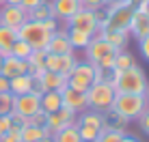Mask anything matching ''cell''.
<instances>
[{"label":"cell","instance_id":"44","mask_svg":"<svg viewBox=\"0 0 149 142\" xmlns=\"http://www.w3.org/2000/svg\"><path fill=\"white\" fill-rule=\"evenodd\" d=\"M121 142H138V140L134 138V136H125V134H123V138H121Z\"/></svg>","mask_w":149,"mask_h":142},{"label":"cell","instance_id":"48","mask_svg":"<svg viewBox=\"0 0 149 142\" xmlns=\"http://www.w3.org/2000/svg\"><path fill=\"white\" fill-rule=\"evenodd\" d=\"M82 142H97V138H95V140H82Z\"/></svg>","mask_w":149,"mask_h":142},{"label":"cell","instance_id":"35","mask_svg":"<svg viewBox=\"0 0 149 142\" xmlns=\"http://www.w3.org/2000/svg\"><path fill=\"white\" fill-rule=\"evenodd\" d=\"M138 125H141V129H143V134H147L149 136V103H147V110L143 112L141 116H138Z\"/></svg>","mask_w":149,"mask_h":142},{"label":"cell","instance_id":"19","mask_svg":"<svg viewBox=\"0 0 149 142\" xmlns=\"http://www.w3.org/2000/svg\"><path fill=\"white\" fill-rule=\"evenodd\" d=\"M33 75L24 73V75H17V78H11L9 80V93L13 97H19V95H26L33 90Z\"/></svg>","mask_w":149,"mask_h":142},{"label":"cell","instance_id":"49","mask_svg":"<svg viewBox=\"0 0 149 142\" xmlns=\"http://www.w3.org/2000/svg\"><path fill=\"white\" fill-rule=\"evenodd\" d=\"M2 4H4V0H0V7H2Z\"/></svg>","mask_w":149,"mask_h":142},{"label":"cell","instance_id":"2","mask_svg":"<svg viewBox=\"0 0 149 142\" xmlns=\"http://www.w3.org/2000/svg\"><path fill=\"white\" fill-rule=\"evenodd\" d=\"M110 108L115 110L117 114H121L123 119L134 121L147 110V97L145 95H123V93H117Z\"/></svg>","mask_w":149,"mask_h":142},{"label":"cell","instance_id":"7","mask_svg":"<svg viewBox=\"0 0 149 142\" xmlns=\"http://www.w3.org/2000/svg\"><path fill=\"white\" fill-rule=\"evenodd\" d=\"M26 22H28V13L19 4H2L0 7V24L2 26L19 30Z\"/></svg>","mask_w":149,"mask_h":142},{"label":"cell","instance_id":"34","mask_svg":"<svg viewBox=\"0 0 149 142\" xmlns=\"http://www.w3.org/2000/svg\"><path fill=\"white\" fill-rule=\"evenodd\" d=\"M121 138H123L121 131H102L97 142H121Z\"/></svg>","mask_w":149,"mask_h":142},{"label":"cell","instance_id":"6","mask_svg":"<svg viewBox=\"0 0 149 142\" xmlns=\"http://www.w3.org/2000/svg\"><path fill=\"white\" fill-rule=\"evenodd\" d=\"M76 114L74 110H69V108H58L56 112H52V114H48V123H45V127H43V131H45V136H52L56 134V131H61L63 127H69V125H74L76 123Z\"/></svg>","mask_w":149,"mask_h":142},{"label":"cell","instance_id":"46","mask_svg":"<svg viewBox=\"0 0 149 142\" xmlns=\"http://www.w3.org/2000/svg\"><path fill=\"white\" fill-rule=\"evenodd\" d=\"M41 142H54V138H50V136H45V138L41 140Z\"/></svg>","mask_w":149,"mask_h":142},{"label":"cell","instance_id":"1","mask_svg":"<svg viewBox=\"0 0 149 142\" xmlns=\"http://www.w3.org/2000/svg\"><path fill=\"white\" fill-rule=\"evenodd\" d=\"M110 82L115 93L123 95H145L147 93V75L141 67H132V69H123V71H110Z\"/></svg>","mask_w":149,"mask_h":142},{"label":"cell","instance_id":"9","mask_svg":"<svg viewBox=\"0 0 149 142\" xmlns=\"http://www.w3.org/2000/svg\"><path fill=\"white\" fill-rule=\"evenodd\" d=\"M76 63L78 60H76L74 54H50V52H45V69L54 71V73H61L65 78L71 73Z\"/></svg>","mask_w":149,"mask_h":142},{"label":"cell","instance_id":"10","mask_svg":"<svg viewBox=\"0 0 149 142\" xmlns=\"http://www.w3.org/2000/svg\"><path fill=\"white\" fill-rule=\"evenodd\" d=\"M61 99H63L65 108L74 110L76 114L89 110V97H86V93H82V90H74V88H69V86H65V88L61 90Z\"/></svg>","mask_w":149,"mask_h":142},{"label":"cell","instance_id":"13","mask_svg":"<svg viewBox=\"0 0 149 142\" xmlns=\"http://www.w3.org/2000/svg\"><path fill=\"white\" fill-rule=\"evenodd\" d=\"M45 52H50V54H74V48H71V43L67 39V30H56V32H52Z\"/></svg>","mask_w":149,"mask_h":142},{"label":"cell","instance_id":"25","mask_svg":"<svg viewBox=\"0 0 149 142\" xmlns=\"http://www.w3.org/2000/svg\"><path fill=\"white\" fill-rule=\"evenodd\" d=\"M52 138H54V142H82L80 134H78V127H76V123L69 125V127H63L61 131H56Z\"/></svg>","mask_w":149,"mask_h":142},{"label":"cell","instance_id":"41","mask_svg":"<svg viewBox=\"0 0 149 142\" xmlns=\"http://www.w3.org/2000/svg\"><path fill=\"white\" fill-rule=\"evenodd\" d=\"M9 116H11V121H13V125H19V127H22V125H26V116H22V114H19V112H15V110H13V112H11V114H9Z\"/></svg>","mask_w":149,"mask_h":142},{"label":"cell","instance_id":"14","mask_svg":"<svg viewBox=\"0 0 149 142\" xmlns=\"http://www.w3.org/2000/svg\"><path fill=\"white\" fill-rule=\"evenodd\" d=\"M0 73L4 75V78H17V75H24L28 73V63L26 60H19L15 56H7L2 58V65H0Z\"/></svg>","mask_w":149,"mask_h":142},{"label":"cell","instance_id":"30","mask_svg":"<svg viewBox=\"0 0 149 142\" xmlns=\"http://www.w3.org/2000/svg\"><path fill=\"white\" fill-rule=\"evenodd\" d=\"M0 142H22V127H19V125H13L7 134L0 136Z\"/></svg>","mask_w":149,"mask_h":142},{"label":"cell","instance_id":"43","mask_svg":"<svg viewBox=\"0 0 149 142\" xmlns=\"http://www.w3.org/2000/svg\"><path fill=\"white\" fill-rule=\"evenodd\" d=\"M2 93H9V78H4V75L0 73V95Z\"/></svg>","mask_w":149,"mask_h":142},{"label":"cell","instance_id":"20","mask_svg":"<svg viewBox=\"0 0 149 142\" xmlns=\"http://www.w3.org/2000/svg\"><path fill=\"white\" fill-rule=\"evenodd\" d=\"M104 39L108 45H112L115 52H123L130 43V32H121V30H104Z\"/></svg>","mask_w":149,"mask_h":142},{"label":"cell","instance_id":"45","mask_svg":"<svg viewBox=\"0 0 149 142\" xmlns=\"http://www.w3.org/2000/svg\"><path fill=\"white\" fill-rule=\"evenodd\" d=\"M4 4H22V0H4Z\"/></svg>","mask_w":149,"mask_h":142},{"label":"cell","instance_id":"27","mask_svg":"<svg viewBox=\"0 0 149 142\" xmlns=\"http://www.w3.org/2000/svg\"><path fill=\"white\" fill-rule=\"evenodd\" d=\"M45 138L43 127H35V125H22V142H41Z\"/></svg>","mask_w":149,"mask_h":142},{"label":"cell","instance_id":"22","mask_svg":"<svg viewBox=\"0 0 149 142\" xmlns=\"http://www.w3.org/2000/svg\"><path fill=\"white\" fill-rule=\"evenodd\" d=\"M15 39H17V30L0 24V56L2 58L11 56V45L15 43Z\"/></svg>","mask_w":149,"mask_h":142},{"label":"cell","instance_id":"26","mask_svg":"<svg viewBox=\"0 0 149 142\" xmlns=\"http://www.w3.org/2000/svg\"><path fill=\"white\" fill-rule=\"evenodd\" d=\"M136 67V58L132 56L130 52H117L115 54V65H112V71H123V69H132Z\"/></svg>","mask_w":149,"mask_h":142},{"label":"cell","instance_id":"8","mask_svg":"<svg viewBox=\"0 0 149 142\" xmlns=\"http://www.w3.org/2000/svg\"><path fill=\"white\" fill-rule=\"evenodd\" d=\"M67 28H74V30H80V32H86L89 37L100 30L97 26V19H95V13L89 11V9H80L76 15H71L67 19Z\"/></svg>","mask_w":149,"mask_h":142},{"label":"cell","instance_id":"32","mask_svg":"<svg viewBox=\"0 0 149 142\" xmlns=\"http://www.w3.org/2000/svg\"><path fill=\"white\" fill-rule=\"evenodd\" d=\"M45 123H48V114L43 110H39V112H35L33 116L26 119V125H35V127H45Z\"/></svg>","mask_w":149,"mask_h":142},{"label":"cell","instance_id":"11","mask_svg":"<svg viewBox=\"0 0 149 142\" xmlns=\"http://www.w3.org/2000/svg\"><path fill=\"white\" fill-rule=\"evenodd\" d=\"M13 110L19 112L22 116H33L35 112H39L41 105H39V95L35 93H26V95H19V97H13Z\"/></svg>","mask_w":149,"mask_h":142},{"label":"cell","instance_id":"21","mask_svg":"<svg viewBox=\"0 0 149 142\" xmlns=\"http://www.w3.org/2000/svg\"><path fill=\"white\" fill-rule=\"evenodd\" d=\"M39 105L45 114H52L56 112L58 108H63V99H61V93L58 90H45L43 95L39 97Z\"/></svg>","mask_w":149,"mask_h":142},{"label":"cell","instance_id":"18","mask_svg":"<svg viewBox=\"0 0 149 142\" xmlns=\"http://www.w3.org/2000/svg\"><path fill=\"white\" fill-rule=\"evenodd\" d=\"M39 84L43 86V90H58L61 93V90L67 86V78L61 75V73H54V71L45 69L43 73H41V78H39Z\"/></svg>","mask_w":149,"mask_h":142},{"label":"cell","instance_id":"16","mask_svg":"<svg viewBox=\"0 0 149 142\" xmlns=\"http://www.w3.org/2000/svg\"><path fill=\"white\" fill-rule=\"evenodd\" d=\"M52 9H54V17L56 19H67L71 17V15H76L80 11V0H52Z\"/></svg>","mask_w":149,"mask_h":142},{"label":"cell","instance_id":"5","mask_svg":"<svg viewBox=\"0 0 149 142\" xmlns=\"http://www.w3.org/2000/svg\"><path fill=\"white\" fill-rule=\"evenodd\" d=\"M93 82H95V65L89 63V60L76 63V67L67 75V86L74 90H82V93H86Z\"/></svg>","mask_w":149,"mask_h":142},{"label":"cell","instance_id":"40","mask_svg":"<svg viewBox=\"0 0 149 142\" xmlns=\"http://www.w3.org/2000/svg\"><path fill=\"white\" fill-rule=\"evenodd\" d=\"M138 43H141V54H143V58L149 63V34H147L145 39H141Z\"/></svg>","mask_w":149,"mask_h":142},{"label":"cell","instance_id":"29","mask_svg":"<svg viewBox=\"0 0 149 142\" xmlns=\"http://www.w3.org/2000/svg\"><path fill=\"white\" fill-rule=\"evenodd\" d=\"M76 127H78V134H80V138H82V140H95V138H100V134H102V129L93 127V125L76 123Z\"/></svg>","mask_w":149,"mask_h":142},{"label":"cell","instance_id":"38","mask_svg":"<svg viewBox=\"0 0 149 142\" xmlns=\"http://www.w3.org/2000/svg\"><path fill=\"white\" fill-rule=\"evenodd\" d=\"M43 2H45V0H22V4H19V7H22L24 11L28 13V11H33L35 7H39V4H43Z\"/></svg>","mask_w":149,"mask_h":142},{"label":"cell","instance_id":"17","mask_svg":"<svg viewBox=\"0 0 149 142\" xmlns=\"http://www.w3.org/2000/svg\"><path fill=\"white\" fill-rule=\"evenodd\" d=\"M110 52H115V50H112V45H108L104 39H91V43L86 45V60L95 65L102 56H106V54H110Z\"/></svg>","mask_w":149,"mask_h":142},{"label":"cell","instance_id":"4","mask_svg":"<svg viewBox=\"0 0 149 142\" xmlns=\"http://www.w3.org/2000/svg\"><path fill=\"white\" fill-rule=\"evenodd\" d=\"M17 37L22 39V41H26L33 50H45L52 34L43 28V24H41V22H33V19H28V22L17 30Z\"/></svg>","mask_w":149,"mask_h":142},{"label":"cell","instance_id":"36","mask_svg":"<svg viewBox=\"0 0 149 142\" xmlns=\"http://www.w3.org/2000/svg\"><path fill=\"white\" fill-rule=\"evenodd\" d=\"M13 127V121H11V116L9 114H0V136L2 134H7L9 129Z\"/></svg>","mask_w":149,"mask_h":142},{"label":"cell","instance_id":"47","mask_svg":"<svg viewBox=\"0 0 149 142\" xmlns=\"http://www.w3.org/2000/svg\"><path fill=\"white\" fill-rule=\"evenodd\" d=\"M145 97H147V103H149V86H147V93H145Z\"/></svg>","mask_w":149,"mask_h":142},{"label":"cell","instance_id":"39","mask_svg":"<svg viewBox=\"0 0 149 142\" xmlns=\"http://www.w3.org/2000/svg\"><path fill=\"white\" fill-rule=\"evenodd\" d=\"M41 24H43V28L48 30L50 34L58 30V22H56V17H50V19H45V22H41Z\"/></svg>","mask_w":149,"mask_h":142},{"label":"cell","instance_id":"28","mask_svg":"<svg viewBox=\"0 0 149 142\" xmlns=\"http://www.w3.org/2000/svg\"><path fill=\"white\" fill-rule=\"evenodd\" d=\"M30 52H33V48L26 43V41H22V39H15V43L11 45V56H15V58H19V60H26L28 56H30Z\"/></svg>","mask_w":149,"mask_h":142},{"label":"cell","instance_id":"42","mask_svg":"<svg viewBox=\"0 0 149 142\" xmlns=\"http://www.w3.org/2000/svg\"><path fill=\"white\" fill-rule=\"evenodd\" d=\"M134 7L138 9V11H143V13H147V15H149V0H138Z\"/></svg>","mask_w":149,"mask_h":142},{"label":"cell","instance_id":"15","mask_svg":"<svg viewBox=\"0 0 149 142\" xmlns=\"http://www.w3.org/2000/svg\"><path fill=\"white\" fill-rule=\"evenodd\" d=\"M102 131H121L123 134V129L130 125V121L127 119H123L121 114H117L112 108H108L106 112H102Z\"/></svg>","mask_w":149,"mask_h":142},{"label":"cell","instance_id":"12","mask_svg":"<svg viewBox=\"0 0 149 142\" xmlns=\"http://www.w3.org/2000/svg\"><path fill=\"white\" fill-rule=\"evenodd\" d=\"M127 32L134 34V37L141 41V39H145L149 34V15L138 11L134 7V11H132V17H130V26H127Z\"/></svg>","mask_w":149,"mask_h":142},{"label":"cell","instance_id":"24","mask_svg":"<svg viewBox=\"0 0 149 142\" xmlns=\"http://www.w3.org/2000/svg\"><path fill=\"white\" fill-rule=\"evenodd\" d=\"M67 39L71 43L74 50H86V45L91 43V37L86 32H80V30H74V28H67Z\"/></svg>","mask_w":149,"mask_h":142},{"label":"cell","instance_id":"31","mask_svg":"<svg viewBox=\"0 0 149 142\" xmlns=\"http://www.w3.org/2000/svg\"><path fill=\"white\" fill-rule=\"evenodd\" d=\"M13 112V95L2 93L0 95V114H11Z\"/></svg>","mask_w":149,"mask_h":142},{"label":"cell","instance_id":"23","mask_svg":"<svg viewBox=\"0 0 149 142\" xmlns=\"http://www.w3.org/2000/svg\"><path fill=\"white\" fill-rule=\"evenodd\" d=\"M50 17H54L52 0H45L43 4H39L33 11H28V19H33V22H45V19H50Z\"/></svg>","mask_w":149,"mask_h":142},{"label":"cell","instance_id":"3","mask_svg":"<svg viewBox=\"0 0 149 142\" xmlns=\"http://www.w3.org/2000/svg\"><path fill=\"white\" fill-rule=\"evenodd\" d=\"M115 88H112V82L108 78L100 80V82H93L86 90V97H89V108L97 110V112H106V110L112 105V99H115Z\"/></svg>","mask_w":149,"mask_h":142},{"label":"cell","instance_id":"33","mask_svg":"<svg viewBox=\"0 0 149 142\" xmlns=\"http://www.w3.org/2000/svg\"><path fill=\"white\" fill-rule=\"evenodd\" d=\"M115 54H117V52H110V54H106V56H102V58L95 63V67L102 69V71H112V65H115Z\"/></svg>","mask_w":149,"mask_h":142},{"label":"cell","instance_id":"37","mask_svg":"<svg viewBox=\"0 0 149 142\" xmlns=\"http://www.w3.org/2000/svg\"><path fill=\"white\" fill-rule=\"evenodd\" d=\"M80 7L89 9V11H97V9H102L104 4H102V0H80Z\"/></svg>","mask_w":149,"mask_h":142}]
</instances>
